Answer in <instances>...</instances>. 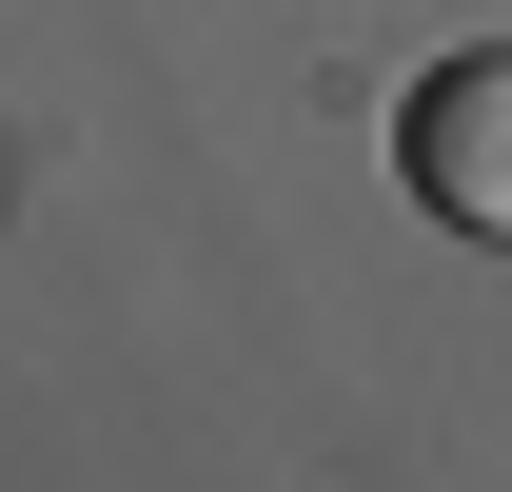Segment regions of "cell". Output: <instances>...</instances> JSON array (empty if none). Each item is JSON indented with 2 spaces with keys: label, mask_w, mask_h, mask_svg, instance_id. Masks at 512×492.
Here are the masks:
<instances>
[{
  "label": "cell",
  "mask_w": 512,
  "mask_h": 492,
  "mask_svg": "<svg viewBox=\"0 0 512 492\" xmlns=\"http://www.w3.org/2000/svg\"><path fill=\"white\" fill-rule=\"evenodd\" d=\"M394 178H414V217H453V237H512V60H434L414 99H394Z\"/></svg>",
  "instance_id": "6da1fadb"
}]
</instances>
